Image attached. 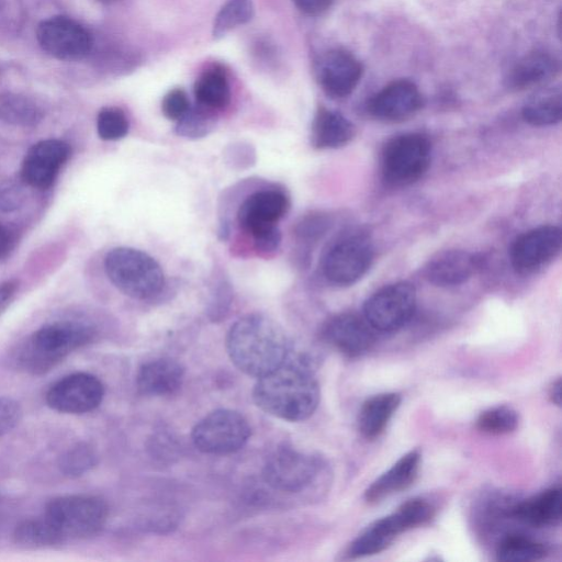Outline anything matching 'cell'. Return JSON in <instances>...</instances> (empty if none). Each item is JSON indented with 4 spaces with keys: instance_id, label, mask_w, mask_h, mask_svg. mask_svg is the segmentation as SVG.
Returning <instances> with one entry per match:
<instances>
[{
    "instance_id": "1",
    "label": "cell",
    "mask_w": 562,
    "mask_h": 562,
    "mask_svg": "<svg viewBox=\"0 0 562 562\" xmlns=\"http://www.w3.org/2000/svg\"><path fill=\"white\" fill-rule=\"evenodd\" d=\"M226 349L241 372L258 379L286 361L290 342L279 323L267 315L251 313L232 325Z\"/></svg>"
},
{
    "instance_id": "2",
    "label": "cell",
    "mask_w": 562,
    "mask_h": 562,
    "mask_svg": "<svg viewBox=\"0 0 562 562\" xmlns=\"http://www.w3.org/2000/svg\"><path fill=\"white\" fill-rule=\"evenodd\" d=\"M318 382L305 363H288L258 378L252 391L256 405L267 414L288 422H302L316 411Z\"/></svg>"
},
{
    "instance_id": "3",
    "label": "cell",
    "mask_w": 562,
    "mask_h": 562,
    "mask_svg": "<svg viewBox=\"0 0 562 562\" xmlns=\"http://www.w3.org/2000/svg\"><path fill=\"white\" fill-rule=\"evenodd\" d=\"M94 329L80 322H55L36 330L21 348L18 362L33 374H42L71 351L92 340Z\"/></svg>"
},
{
    "instance_id": "4",
    "label": "cell",
    "mask_w": 562,
    "mask_h": 562,
    "mask_svg": "<svg viewBox=\"0 0 562 562\" xmlns=\"http://www.w3.org/2000/svg\"><path fill=\"white\" fill-rule=\"evenodd\" d=\"M104 270L119 291L135 300H149L159 295L166 283L158 261L133 247L111 249L104 258Z\"/></svg>"
},
{
    "instance_id": "5",
    "label": "cell",
    "mask_w": 562,
    "mask_h": 562,
    "mask_svg": "<svg viewBox=\"0 0 562 562\" xmlns=\"http://www.w3.org/2000/svg\"><path fill=\"white\" fill-rule=\"evenodd\" d=\"M430 159L431 144L425 135L407 133L393 137L382 151L383 179L393 187L412 184L427 171Z\"/></svg>"
},
{
    "instance_id": "6",
    "label": "cell",
    "mask_w": 562,
    "mask_h": 562,
    "mask_svg": "<svg viewBox=\"0 0 562 562\" xmlns=\"http://www.w3.org/2000/svg\"><path fill=\"white\" fill-rule=\"evenodd\" d=\"M45 517L64 539L87 538L103 528L108 518V506L95 496H63L49 502Z\"/></svg>"
},
{
    "instance_id": "7",
    "label": "cell",
    "mask_w": 562,
    "mask_h": 562,
    "mask_svg": "<svg viewBox=\"0 0 562 562\" xmlns=\"http://www.w3.org/2000/svg\"><path fill=\"white\" fill-rule=\"evenodd\" d=\"M250 426L236 411L216 409L193 427L194 447L207 454H228L241 449L250 437Z\"/></svg>"
},
{
    "instance_id": "8",
    "label": "cell",
    "mask_w": 562,
    "mask_h": 562,
    "mask_svg": "<svg viewBox=\"0 0 562 562\" xmlns=\"http://www.w3.org/2000/svg\"><path fill=\"white\" fill-rule=\"evenodd\" d=\"M373 257V246L366 235L349 234L325 251L321 263L322 273L335 285H351L367 273Z\"/></svg>"
},
{
    "instance_id": "9",
    "label": "cell",
    "mask_w": 562,
    "mask_h": 562,
    "mask_svg": "<svg viewBox=\"0 0 562 562\" xmlns=\"http://www.w3.org/2000/svg\"><path fill=\"white\" fill-rule=\"evenodd\" d=\"M416 307V291L406 281L387 284L373 293L363 305V316L375 331L389 333L403 327Z\"/></svg>"
},
{
    "instance_id": "10",
    "label": "cell",
    "mask_w": 562,
    "mask_h": 562,
    "mask_svg": "<svg viewBox=\"0 0 562 562\" xmlns=\"http://www.w3.org/2000/svg\"><path fill=\"white\" fill-rule=\"evenodd\" d=\"M40 46L58 59L76 60L87 56L92 48L90 32L67 16H53L42 21L36 30Z\"/></svg>"
},
{
    "instance_id": "11",
    "label": "cell",
    "mask_w": 562,
    "mask_h": 562,
    "mask_svg": "<svg viewBox=\"0 0 562 562\" xmlns=\"http://www.w3.org/2000/svg\"><path fill=\"white\" fill-rule=\"evenodd\" d=\"M318 471L317 461L292 448H279L267 459L262 475L273 490L296 493L308 486Z\"/></svg>"
},
{
    "instance_id": "12",
    "label": "cell",
    "mask_w": 562,
    "mask_h": 562,
    "mask_svg": "<svg viewBox=\"0 0 562 562\" xmlns=\"http://www.w3.org/2000/svg\"><path fill=\"white\" fill-rule=\"evenodd\" d=\"M104 396L102 382L90 373H74L56 382L47 392L46 402L66 414H85L97 408Z\"/></svg>"
},
{
    "instance_id": "13",
    "label": "cell",
    "mask_w": 562,
    "mask_h": 562,
    "mask_svg": "<svg viewBox=\"0 0 562 562\" xmlns=\"http://www.w3.org/2000/svg\"><path fill=\"white\" fill-rule=\"evenodd\" d=\"M375 333L363 315L353 312L331 316L321 331L328 345L348 358L367 353L375 344Z\"/></svg>"
},
{
    "instance_id": "14",
    "label": "cell",
    "mask_w": 562,
    "mask_h": 562,
    "mask_svg": "<svg viewBox=\"0 0 562 562\" xmlns=\"http://www.w3.org/2000/svg\"><path fill=\"white\" fill-rule=\"evenodd\" d=\"M562 246L561 228L542 225L520 235L510 250L514 269L522 274L535 272L558 256Z\"/></svg>"
},
{
    "instance_id": "15",
    "label": "cell",
    "mask_w": 562,
    "mask_h": 562,
    "mask_svg": "<svg viewBox=\"0 0 562 562\" xmlns=\"http://www.w3.org/2000/svg\"><path fill=\"white\" fill-rule=\"evenodd\" d=\"M290 200L279 189H262L244 199L237 210L240 228L251 237L278 226V222L288 213Z\"/></svg>"
},
{
    "instance_id": "16",
    "label": "cell",
    "mask_w": 562,
    "mask_h": 562,
    "mask_svg": "<svg viewBox=\"0 0 562 562\" xmlns=\"http://www.w3.org/2000/svg\"><path fill=\"white\" fill-rule=\"evenodd\" d=\"M69 155V145L59 139H45L34 144L24 157L22 180L30 187L48 189Z\"/></svg>"
},
{
    "instance_id": "17",
    "label": "cell",
    "mask_w": 562,
    "mask_h": 562,
    "mask_svg": "<svg viewBox=\"0 0 562 562\" xmlns=\"http://www.w3.org/2000/svg\"><path fill=\"white\" fill-rule=\"evenodd\" d=\"M423 106V97L416 85L406 79L395 80L375 93L368 102V111L379 120L403 121Z\"/></svg>"
},
{
    "instance_id": "18",
    "label": "cell",
    "mask_w": 562,
    "mask_h": 562,
    "mask_svg": "<svg viewBox=\"0 0 562 562\" xmlns=\"http://www.w3.org/2000/svg\"><path fill=\"white\" fill-rule=\"evenodd\" d=\"M362 75L360 61L349 52L333 49L318 61L317 79L331 98H345L357 87Z\"/></svg>"
},
{
    "instance_id": "19",
    "label": "cell",
    "mask_w": 562,
    "mask_h": 562,
    "mask_svg": "<svg viewBox=\"0 0 562 562\" xmlns=\"http://www.w3.org/2000/svg\"><path fill=\"white\" fill-rule=\"evenodd\" d=\"M480 268V259L465 250H443L427 262L426 279L437 286H456L468 281Z\"/></svg>"
},
{
    "instance_id": "20",
    "label": "cell",
    "mask_w": 562,
    "mask_h": 562,
    "mask_svg": "<svg viewBox=\"0 0 562 562\" xmlns=\"http://www.w3.org/2000/svg\"><path fill=\"white\" fill-rule=\"evenodd\" d=\"M184 370L176 360L160 358L144 363L137 373L138 391L147 396H166L182 385Z\"/></svg>"
},
{
    "instance_id": "21",
    "label": "cell",
    "mask_w": 562,
    "mask_h": 562,
    "mask_svg": "<svg viewBox=\"0 0 562 562\" xmlns=\"http://www.w3.org/2000/svg\"><path fill=\"white\" fill-rule=\"evenodd\" d=\"M420 459L422 456L417 449L402 456L366 490V501L378 503L411 486L417 476Z\"/></svg>"
},
{
    "instance_id": "22",
    "label": "cell",
    "mask_w": 562,
    "mask_h": 562,
    "mask_svg": "<svg viewBox=\"0 0 562 562\" xmlns=\"http://www.w3.org/2000/svg\"><path fill=\"white\" fill-rule=\"evenodd\" d=\"M435 514L434 506L423 498L402 504L396 512L374 521L369 528L391 544L400 533L428 522Z\"/></svg>"
},
{
    "instance_id": "23",
    "label": "cell",
    "mask_w": 562,
    "mask_h": 562,
    "mask_svg": "<svg viewBox=\"0 0 562 562\" xmlns=\"http://www.w3.org/2000/svg\"><path fill=\"white\" fill-rule=\"evenodd\" d=\"M561 508V490L551 487L514 504L508 513L529 526L548 527L560 522Z\"/></svg>"
},
{
    "instance_id": "24",
    "label": "cell",
    "mask_w": 562,
    "mask_h": 562,
    "mask_svg": "<svg viewBox=\"0 0 562 562\" xmlns=\"http://www.w3.org/2000/svg\"><path fill=\"white\" fill-rule=\"evenodd\" d=\"M355 134V125L341 113L319 108L312 123L311 142L315 148L333 149L348 144Z\"/></svg>"
},
{
    "instance_id": "25",
    "label": "cell",
    "mask_w": 562,
    "mask_h": 562,
    "mask_svg": "<svg viewBox=\"0 0 562 562\" xmlns=\"http://www.w3.org/2000/svg\"><path fill=\"white\" fill-rule=\"evenodd\" d=\"M559 61L546 52H533L522 57L510 70L507 82L512 89L522 90L554 77Z\"/></svg>"
},
{
    "instance_id": "26",
    "label": "cell",
    "mask_w": 562,
    "mask_h": 562,
    "mask_svg": "<svg viewBox=\"0 0 562 562\" xmlns=\"http://www.w3.org/2000/svg\"><path fill=\"white\" fill-rule=\"evenodd\" d=\"M401 404L398 393H382L368 398L361 406L358 427L363 437L374 439L385 429Z\"/></svg>"
},
{
    "instance_id": "27",
    "label": "cell",
    "mask_w": 562,
    "mask_h": 562,
    "mask_svg": "<svg viewBox=\"0 0 562 562\" xmlns=\"http://www.w3.org/2000/svg\"><path fill=\"white\" fill-rule=\"evenodd\" d=\"M522 119L535 126L553 125L561 121L562 93L560 88L538 91L524 105Z\"/></svg>"
},
{
    "instance_id": "28",
    "label": "cell",
    "mask_w": 562,
    "mask_h": 562,
    "mask_svg": "<svg viewBox=\"0 0 562 562\" xmlns=\"http://www.w3.org/2000/svg\"><path fill=\"white\" fill-rule=\"evenodd\" d=\"M198 104L212 111L224 109L231 100V90L225 74L220 68L205 70L194 85Z\"/></svg>"
},
{
    "instance_id": "29",
    "label": "cell",
    "mask_w": 562,
    "mask_h": 562,
    "mask_svg": "<svg viewBox=\"0 0 562 562\" xmlns=\"http://www.w3.org/2000/svg\"><path fill=\"white\" fill-rule=\"evenodd\" d=\"M42 117L41 108L29 98L11 92L0 93V121L11 125L33 126Z\"/></svg>"
},
{
    "instance_id": "30",
    "label": "cell",
    "mask_w": 562,
    "mask_h": 562,
    "mask_svg": "<svg viewBox=\"0 0 562 562\" xmlns=\"http://www.w3.org/2000/svg\"><path fill=\"white\" fill-rule=\"evenodd\" d=\"M15 543L25 548H43L60 543L64 538L45 517L20 522L13 533Z\"/></svg>"
},
{
    "instance_id": "31",
    "label": "cell",
    "mask_w": 562,
    "mask_h": 562,
    "mask_svg": "<svg viewBox=\"0 0 562 562\" xmlns=\"http://www.w3.org/2000/svg\"><path fill=\"white\" fill-rule=\"evenodd\" d=\"M548 548L524 535H508L496 548V558L505 562H529L543 559Z\"/></svg>"
},
{
    "instance_id": "32",
    "label": "cell",
    "mask_w": 562,
    "mask_h": 562,
    "mask_svg": "<svg viewBox=\"0 0 562 562\" xmlns=\"http://www.w3.org/2000/svg\"><path fill=\"white\" fill-rule=\"evenodd\" d=\"M254 15L251 0H228L215 16L213 35L218 38L234 27L247 23Z\"/></svg>"
},
{
    "instance_id": "33",
    "label": "cell",
    "mask_w": 562,
    "mask_h": 562,
    "mask_svg": "<svg viewBox=\"0 0 562 562\" xmlns=\"http://www.w3.org/2000/svg\"><path fill=\"white\" fill-rule=\"evenodd\" d=\"M519 424L517 412L507 405L491 407L480 414L476 420L479 430L490 435L513 432Z\"/></svg>"
},
{
    "instance_id": "34",
    "label": "cell",
    "mask_w": 562,
    "mask_h": 562,
    "mask_svg": "<svg viewBox=\"0 0 562 562\" xmlns=\"http://www.w3.org/2000/svg\"><path fill=\"white\" fill-rule=\"evenodd\" d=\"M176 133L184 138L198 139L206 136L215 126L213 111L202 105L189 109L187 113L177 121Z\"/></svg>"
},
{
    "instance_id": "35",
    "label": "cell",
    "mask_w": 562,
    "mask_h": 562,
    "mask_svg": "<svg viewBox=\"0 0 562 562\" xmlns=\"http://www.w3.org/2000/svg\"><path fill=\"white\" fill-rule=\"evenodd\" d=\"M130 124L125 113L114 106L103 108L97 116V131L104 140H117L126 136Z\"/></svg>"
},
{
    "instance_id": "36",
    "label": "cell",
    "mask_w": 562,
    "mask_h": 562,
    "mask_svg": "<svg viewBox=\"0 0 562 562\" xmlns=\"http://www.w3.org/2000/svg\"><path fill=\"white\" fill-rule=\"evenodd\" d=\"M330 218L319 212L303 215L293 227L295 240L303 246L316 243L328 231Z\"/></svg>"
},
{
    "instance_id": "37",
    "label": "cell",
    "mask_w": 562,
    "mask_h": 562,
    "mask_svg": "<svg viewBox=\"0 0 562 562\" xmlns=\"http://www.w3.org/2000/svg\"><path fill=\"white\" fill-rule=\"evenodd\" d=\"M95 463L94 450L86 443H80L60 457L59 469L67 476H79L88 472Z\"/></svg>"
},
{
    "instance_id": "38",
    "label": "cell",
    "mask_w": 562,
    "mask_h": 562,
    "mask_svg": "<svg viewBox=\"0 0 562 562\" xmlns=\"http://www.w3.org/2000/svg\"><path fill=\"white\" fill-rule=\"evenodd\" d=\"M190 109L187 93L179 88L170 90L162 99L161 111L168 120L178 121Z\"/></svg>"
},
{
    "instance_id": "39",
    "label": "cell",
    "mask_w": 562,
    "mask_h": 562,
    "mask_svg": "<svg viewBox=\"0 0 562 562\" xmlns=\"http://www.w3.org/2000/svg\"><path fill=\"white\" fill-rule=\"evenodd\" d=\"M21 407L18 402L0 397V436L13 429L21 418Z\"/></svg>"
},
{
    "instance_id": "40",
    "label": "cell",
    "mask_w": 562,
    "mask_h": 562,
    "mask_svg": "<svg viewBox=\"0 0 562 562\" xmlns=\"http://www.w3.org/2000/svg\"><path fill=\"white\" fill-rule=\"evenodd\" d=\"M211 310L213 315L225 313L231 304L232 286L225 279L217 280L212 289Z\"/></svg>"
},
{
    "instance_id": "41",
    "label": "cell",
    "mask_w": 562,
    "mask_h": 562,
    "mask_svg": "<svg viewBox=\"0 0 562 562\" xmlns=\"http://www.w3.org/2000/svg\"><path fill=\"white\" fill-rule=\"evenodd\" d=\"M251 238L257 251L261 254H272L279 249L282 240V235L279 227L276 226Z\"/></svg>"
},
{
    "instance_id": "42",
    "label": "cell",
    "mask_w": 562,
    "mask_h": 562,
    "mask_svg": "<svg viewBox=\"0 0 562 562\" xmlns=\"http://www.w3.org/2000/svg\"><path fill=\"white\" fill-rule=\"evenodd\" d=\"M333 0H293L294 4L308 15H318L325 12Z\"/></svg>"
},
{
    "instance_id": "43",
    "label": "cell",
    "mask_w": 562,
    "mask_h": 562,
    "mask_svg": "<svg viewBox=\"0 0 562 562\" xmlns=\"http://www.w3.org/2000/svg\"><path fill=\"white\" fill-rule=\"evenodd\" d=\"M22 194L14 186H9L0 191V209L11 211L20 204Z\"/></svg>"
},
{
    "instance_id": "44",
    "label": "cell",
    "mask_w": 562,
    "mask_h": 562,
    "mask_svg": "<svg viewBox=\"0 0 562 562\" xmlns=\"http://www.w3.org/2000/svg\"><path fill=\"white\" fill-rule=\"evenodd\" d=\"M18 289L15 280H8L0 284V315L8 307Z\"/></svg>"
},
{
    "instance_id": "45",
    "label": "cell",
    "mask_w": 562,
    "mask_h": 562,
    "mask_svg": "<svg viewBox=\"0 0 562 562\" xmlns=\"http://www.w3.org/2000/svg\"><path fill=\"white\" fill-rule=\"evenodd\" d=\"M13 245V237L11 233L3 225L0 224V258L5 257Z\"/></svg>"
},
{
    "instance_id": "46",
    "label": "cell",
    "mask_w": 562,
    "mask_h": 562,
    "mask_svg": "<svg viewBox=\"0 0 562 562\" xmlns=\"http://www.w3.org/2000/svg\"><path fill=\"white\" fill-rule=\"evenodd\" d=\"M549 396L553 404L560 406L561 404V379L554 381L550 387Z\"/></svg>"
},
{
    "instance_id": "47",
    "label": "cell",
    "mask_w": 562,
    "mask_h": 562,
    "mask_svg": "<svg viewBox=\"0 0 562 562\" xmlns=\"http://www.w3.org/2000/svg\"><path fill=\"white\" fill-rule=\"evenodd\" d=\"M99 1L104 2V3H109V2L116 1V0H99Z\"/></svg>"
}]
</instances>
